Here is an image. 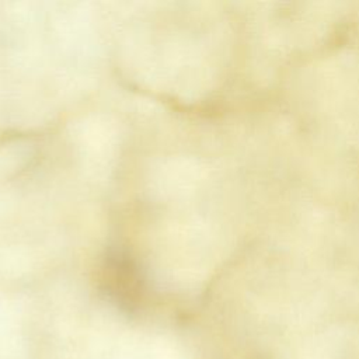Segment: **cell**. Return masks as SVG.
I'll list each match as a JSON object with an SVG mask.
<instances>
[{
	"label": "cell",
	"mask_w": 359,
	"mask_h": 359,
	"mask_svg": "<svg viewBox=\"0 0 359 359\" xmlns=\"http://www.w3.org/2000/svg\"><path fill=\"white\" fill-rule=\"evenodd\" d=\"M104 279L108 289L122 300H133L140 292V269L122 248L111 250L104 259Z\"/></svg>",
	"instance_id": "cell-1"
}]
</instances>
